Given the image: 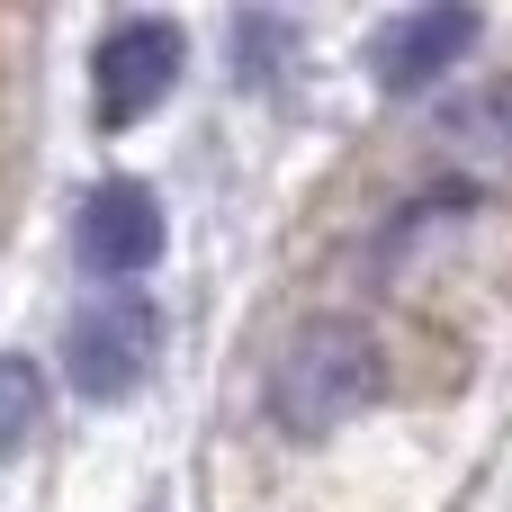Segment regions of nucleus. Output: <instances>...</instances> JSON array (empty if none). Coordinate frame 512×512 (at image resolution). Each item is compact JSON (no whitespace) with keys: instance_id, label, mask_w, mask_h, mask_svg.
<instances>
[{"instance_id":"1","label":"nucleus","mask_w":512,"mask_h":512,"mask_svg":"<svg viewBox=\"0 0 512 512\" xmlns=\"http://www.w3.org/2000/svg\"><path fill=\"white\" fill-rule=\"evenodd\" d=\"M378 387H387L378 333L351 324V315H315V324H297V333L279 342V360H270V423H279L288 441H324V432H342L351 414H369Z\"/></svg>"},{"instance_id":"2","label":"nucleus","mask_w":512,"mask_h":512,"mask_svg":"<svg viewBox=\"0 0 512 512\" xmlns=\"http://www.w3.org/2000/svg\"><path fill=\"white\" fill-rule=\"evenodd\" d=\"M153 360H162V315H153V297H135V288H108V297H90V306L63 324V378H72V396H90V405L135 396V387L153 378Z\"/></svg>"},{"instance_id":"3","label":"nucleus","mask_w":512,"mask_h":512,"mask_svg":"<svg viewBox=\"0 0 512 512\" xmlns=\"http://www.w3.org/2000/svg\"><path fill=\"white\" fill-rule=\"evenodd\" d=\"M180 63H189V45H180L171 18H117L99 36V54H90V72H99V126H135L144 108H162L171 81H180Z\"/></svg>"},{"instance_id":"4","label":"nucleus","mask_w":512,"mask_h":512,"mask_svg":"<svg viewBox=\"0 0 512 512\" xmlns=\"http://www.w3.org/2000/svg\"><path fill=\"white\" fill-rule=\"evenodd\" d=\"M72 252L90 279H144L162 261V198L144 180H99L81 198V225H72Z\"/></svg>"},{"instance_id":"5","label":"nucleus","mask_w":512,"mask_h":512,"mask_svg":"<svg viewBox=\"0 0 512 512\" xmlns=\"http://www.w3.org/2000/svg\"><path fill=\"white\" fill-rule=\"evenodd\" d=\"M468 54H477V9H459V0H441V9H405V18H387V27L369 36V81H378L387 99H405V90L459 72Z\"/></svg>"},{"instance_id":"6","label":"nucleus","mask_w":512,"mask_h":512,"mask_svg":"<svg viewBox=\"0 0 512 512\" xmlns=\"http://www.w3.org/2000/svg\"><path fill=\"white\" fill-rule=\"evenodd\" d=\"M432 135L477 171H512V72H486V81L450 90L432 108Z\"/></svg>"},{"instance_id":"7","label":"nucleus","mask_w":512,"mask_h":512,"mask_svg":"<svg viewBox=\"0 0 512 512\" xmlns=\"http://www.w3.org/2000/svg\"><path fill=\"white\" fill-rule=\"evenodd\" d=\"M36 414H45V369H36L27 351H0V459L27 450Z\"/></svg>"}]
</instances>
